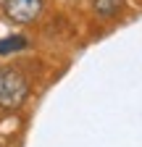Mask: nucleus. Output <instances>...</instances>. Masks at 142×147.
I'll return each instance as SVG.
<instances>
[{
	"instance_id": "nucleus-4",
	"label": "nucleus",
	"mask_w": 142,
	"mask_h": 147,
	"mask_svg": "<svg viewBox=\"0 0 142 147\" xmlns=\"http://www.w3.org/2000/svg\"><path fill=\"white\" fill-rule=\"evenodd\" d=\"M121 8V0H95V11L100 16H116Z\"/></svg>"
},
{
	"instance_id": "nucleus-3",
	"label": "nucleus",
	"mask_w": 142,
	"mask_h": 147,
	"mask_svg": "<svg viewBox=\"0 0 142 147\" xmlns=\"http://www.w3.org/2000/svg\"><path fill=\"white\" fill-rule=\"evenodd\" d=\"M26 47V40L24 37H5V40H0V55H13V53H19Z\"/></svg>"
},
{
	"instance_id": "nucleus-2",
	"label": "nucleus",
	"mask_w": 142,
	"mask_h": 147,
	"mask_svg": "<svg viewBox=\"0 0 142 147\" xmlns=\"http://www.w3.org/2000/svg\"><path fill=\"white\" fill-rule=\"evenodd\" d=\"M3 13L16 24H29L42 13V0H3Z\"/></svg>"
},
{
	"instance_id": "nucleus-1",
	"label": "nucleus",
	"mask_w": 142,
	"mask_h": 147,
	"mask_svg": "<svg viewBox=\"0 0 142 147\" xmlns=\"http://www.w3.org/2000/svg\"><path fill=\"white\" fill-rule=\"evenodd\" d=\"M26 92H29V84L19 71L0 66V105L3 108H19L26 100Z\"/></svg>"
}]
</instances>
